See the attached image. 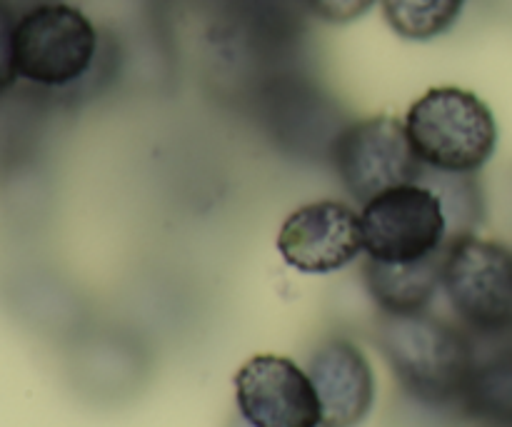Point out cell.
Returning a JSON list of instances; mask_svg holds the SVG:
<instances>
[{
	"label": "cell",
	"instance_id": "15",
	"mask_svg": "<svg viewBox=\"0 0 512 427\" xmlns=\"http://www.w3.org/2000/svg\"><path fill=\"white\" fill-rule=\"evenodd\" d=\"M18 18L10 5L0 0V95L15 88L18 75Z\"/></svg>",
	"mask_w": 512,
	"mask_h": 427
},
{
	"label": "cell",
	"instance_id": "13",
	"mask_svg": "<svg viewBox=\"0 0 512 427\" xmlns=\"http://www.w3.org/2000/svg\"><path fill=\"white\" fill-rule=\"evenodd\" d=\"M420 183L430 185L438 193L445 218H448L450 243L465 238V235H478L475 230L483 225L485 213H488V200H485V190L478 175L438 173V170L423 168Z\"/></svg>",
	"mask_w": 512,
	"mask_h": 427
},
{
	"label": "cell",
	"instance_id": "4",
	"mask_svg": "<svg viewBox=\"0 0 512 427\" xmlns=\"http://www.w3.org/2000/svg\"><path fill=\"white\" fill-rule=\"evenodd\" d=\"M443 293L473 338L512 340V248L465 235L443 255Z\"/></svg>",
	"mask_w": 512,
	"mask_h": 427
},
{
	"label": "cell",
	"instance_id": "9",
	"mask_svg": "<svg viewBox=\"0 0 512 427\" xmlns=\"http://www.w3.org/2000/svg\"><path fill=\"white\" fill-rule=\"evenodd\" d=\"M285 265L305 275L345 270L363 255L360 213L340 200H313L295 208L278 233Z\"/></svg>",
	"mask_w": 512,
	"mask_h": 427
},
{
	"label": "cell",
	"instance_id": "14",
	"mask_svg": "<svg viewBox=\"0 0 512 427\" xmlns=\"http://www.w3.org/2000/svg\"><path fill=\"white\" fill-rule=\"evenodd\" d=\"M380 10L398 38L428 43L458 25L465 0H380Z\"/></svg>",
	"mask_w": 512,
	"mask_h": 427
},
{
	"label": "cell",
	"instance_id": "6",
	"mask_svg": "<svg viewBox=\"0 0 512 427\" xmlns=\"http://www.w3.org/2000/svg\"><path fill=\"white\" fill-rule=\"evenodd\" d=\"M365 258L378 263H420L450 245L443 203L430 185L405 183L375 195L360 208Z\"/></svg>",
	"mask_w": 512,
	"mask_h": 427
},
{
	"label": "cell",
	"instance_id": "12",
	"mask_svg": "<svg viewBox=\"0 0 512 427\" xmlns=\"http://www.w3.org/2000/svg\"><path fill=\"white\" fill-rule=\"evenodd\" d=\"M458 408L485 427H512V340L478 353Z\"/></svg>",
	"mask_w": 512,
	"mask_h": 427
},
{
	"label": "cell",
	"instance_id": "2",
	"mask_svg": "<svg viewBox=\"0 0 512 427\" xmlns=\"http://www.w3.org/2000/svg\"><path fill=\"white\" fill-rule=\"evenodd\" d=\"M403 123L423 168L438 173L478 175L498 150L495 113L478 93L460 85L425 90Z\"/></svg>",
	"mask_w": 512,
	"mask_h": 427
},
{
	"label": "cell",
	"instance_id": "5",
	"mask_svg": "<svg viewBox=\"0 0 512 427\" xmlns=\"http://www.w3.org/2000/svg\"><path fill=\"white\" fill-rule=\"evenodd\" d=\"M250 110L270 143L293 158H323L328 163L343 120L333 95L303 68L280 70L248 93Z\"/></svg>",
	"mask_w": 512,
	"mask_h": 427
},
{
	"label": "cell",
	"instance_id": "17",
	"mask_svg": "<svg viewBox=\"0 0 512 427\" xmlns=\"http://www.w3.org/2000/svg\"><path fill=\"white\" fill-rule=\"evenodd\" d=\"M3 3L10 5V8H13L18 15H23L25 10H33V8H38V5L58 3V0H3Z\"/></svg>",
	"mask_w": 512,
	"mask_h": 427
},
{
	"label": "cell",
	"instance_id": "16",
	"mask_svg": "<svg viewBox=\"0 0 512 427\" xmlns=\"http://www.w3.org/2000/svg\"><path fill=\"white\" fill-rule=\"evenodd\" d=\"M310 18L325 25H348L363 18L378 0H303Z\"/></svg>",
	"mask_w": 512,
	"mask_h": 427
},
{
	"label": "cell",
	"instance_id": "10",
	"mask_svg": "<svg viewBox=\"0 0 512 427\" xmlns=\"http://www.w3.org/2000/svg\"><path fill=\"white\" fill-rule=\"evenodd\" d=\"M305 370L320 400V427H358L368 420L378 388L373 365L355 340L345 335L320 340Z\"/></svg>",
	"mask_w": 512,
	"mask_h": 427
},
{
	"label": "cell",
	"instance_id": "3",
	"mask_svg": "<svg viewBox=\"0 0 512 427\" xmlns=\"http://www.w3.org/2000/svg\"><path fill=\"white\" fill-rule=\"evenodd\" d=\"M103 38L75 5H38L18 18V75L48 93H78L98 83Z\"/></svg>",
	"mask_w": 512,
	"mask_h": 427
},
{
	"label": "cell",
	"instance_id": "11",
	"mask_svg": "<svg viewBox=\"0 0 512 427\" xmlns=\"http://www.w3.org/2000/svg\"><path fill=\"white\" fill-rule=\"evenodd\" d=\"M443 255L420 263H378L365 258L363 285L378 313H425L443 290Z\"/></svg>",
	"mask_w": 512,
	"mask_h": 427
},
{
	"label": "cell",
	"instance_id": "7",
	"mask_svg": "<svg viewBox=\"0 0 512 427\" xmlns=\"http://www.w3.org/2000/svg\"><path fill=\"white\" fill-rule=\"evenodd\" d=\"M328 165L345 193L360 205L395 185L415 183L423 173L405 123L393 115L348 120L335 135Z\"/></svg>",
	"mask_w": 512,
	"mask_h": 427
},
{
	"label": "cell",
	"instance_id": "8",
	"mask_svg": "<svg viewBox=\"0 0 512 427\" xmlns=\"http://www.w3.org/2000/svg\"><path fill=\"white\" fill-rule=\"evenodd\" d=\"M235 405L248 427H320L323 413L308 370L285 355H255L235 373Z\"/></svg>",
	"mask_w": 512,
	"mask_h": 427
},
{
	"label": "cell",
	"instance_id": "1",
	"mask_svg": "<svg viewBox=\"0 0 512 427\" xmlns=\"http://www.w3.org/2000/svg\"><path fill=\"white\" fill-rule=\"evenodd\" d=\"M375 345L400 388L420 405H458L478 360L475 338L428 310L413 315H378Z\"/></svg>",
	"mask_w": 512,
	"mask_h": 427
}]
</instances>
